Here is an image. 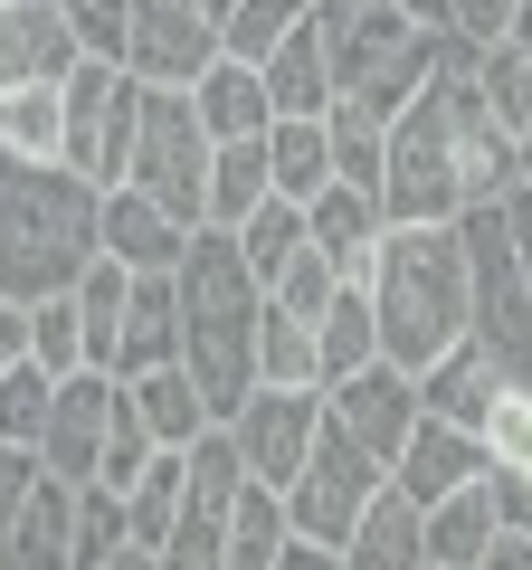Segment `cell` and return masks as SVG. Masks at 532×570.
<instances>
[{"mask_svg": "<svg viewBox=\"0 0 532 570\" xmlns=\"http://www.w3.org/2000/svg\"><path fill=\"white\" fill-rule=\"evenodd\" d=\"M105 257V190L67 163L10 153L0 142V295H67Z\"/></svg>", "mask_w": 532, "mask_h": 570, "instance_id": "cell-1", "label": "cell"}, {"mask_svg": "<svg viewBox=\"0 0 532 570\" xmlns=\"http://www.w3.org/2000/svg\"><path fill=\"white\" fill-rule=\"evenodd\" d=\"M171 285H181V371L200 381L209 419H238V400L257 390V333H266L257 266L238 257L228 228H190Z\"/></svg>", "mask_w": 532, "mask_h": 570, "instance_id": "cell-2", "label": "cell"}, {"mask_svg": "<svg viewBox=\"0 0 532 570\" xmlns=\"http://www.w3.org/2000/svg\"><path fill=\"white\" fill-rule=\"evenodd\" d=\"M371 314H381V362L418 371L437 352H456L475 333V266L456 219H418V228H390L381 238V276H371Z\"/></svg>", "mask_w": 532, "mask_h": 570, "instance_id": "cell-3", "label": "cell"}, {"mask_svg": "<svg viewBox=\"0 0 532 570\" xmlns=\"http://www.w3.org/2000/svg\"><path fill=\"white\" fill-rule=\"evenodd\" d=\"M466 200H475L466 142H456V115H447V96H437V77H428L410 105H400V124H390L381 219H390V228H418V219H456Z\"/></svg>", "mask_w": 532, "mask_h": 570, "instance_id": "cell-4", "label": "cell"}, {"mask_svg": "<svg viewBox=\"0 0 532 570\" xmlns=\"http://www.w3.org/2000/svg\"><path fill=\"white\" fill-rule=\"evenodd\" d=\"M58 105H67V153L58 163L86 171L96 190H115L124 171H134V134H144V77L124 58H86L77 77L58 86Z\"/></svg>", "mask_w": 532, "mask_h": 570, "instance_id": "cell-5", "label": "cell"}, {"mask_svg": "<svg viewBox=\"0 0 532 570\" xmlns=\"http://www.w3.org/2000/svg\"><path fill=\"white\" fill-rule=\"evenodd\" d=\"M209 153L219 142L190 115V86H144V134H134V171L124 181L152 190L181 228H209Z\"/></svg>", "mask_w": 532, "mask_h": 570, "instance_id": "cell-6", "label": "cell"}, {"mask_svg": "<svg viewBox=\"0 0 532 570\" xmlns=\"http://www.w3.org/2000/svg\"><path fill=\"white\" fill-rule=\"evenodd\" d=\"M381 485H390V466H381V456H371L362 438H352V428L324 409L305 475L286 485V513H295V532H305V542H333V551H343V542H352V523L371 513V494H381Z\"/></svg>", "mask_w": 532, "mask_h": 570, "instance_id": "cell-7", "label": "cell"}, {"mask_svg": "<svg viewBox=\"0 0 532 570\" xmlns=\"http://www.w3.org/2000/svg\"><path fill=\"white\" fill-rule=\"evenodd\" d=\"M219 428H228V448H238V466L257 475V485L286 494L295 475H305V456H314V428H324V390L257 381V390L238 400V419H219Z\"/></svg>", "mask_w": 532, "mask_h": 570, "instance_id": "cell-8", "label": "cell"}, {"mask_svg": "<svg viewBox=\"0 0 532 570\" xmlns=\"http://www.w3.org/2000/svg\"><path fill=\"white\" fill-rule=\"evenodd\" d=\"M219 20L200 0H134V29H124V67L144 86H200L219 67Z\"/></svg>", "mask_w": 532, "mask_h": 570, "instance_id": "cell-9", "label": "cell"}, {"mask_svg": "<svg viewBox=\"0 0 532 570\" xmlns=\"http://www.w3.org/2000/svg\"><path fill=\"white\" fill-rule=\"evenodd\" d=\"M314 39H324V58H333V86L352 96V86H371L418 39V20L400 0H314Z\"/></svg>", "mask_w": 532, "mask_h": 570, "instance_id": "cell-10", "label": "cell"}, {"mask_svg": "<svg viewBox=\"0 0 532 570\" xmlns=\"http://www.w3.org/2000/svg\"><path fill=\"white\" fill-rule=\"evenodd\" d=\"M115 400H124V381L115 371H67L58 381V400H48V428H39V466L48 475H96V456H105V428H115Z\"/></svg>", "mask_w": 532, "mask_h": 570, "instance_id": "cell-11", "label": "cell"}, {"mask_svg": "<svg viewBox=\"0 0 532 570\" xmlns=\"http://www.w3.org/2000/svg\"><path fill=\"white\" fill-rule=\"evenodd\" d=\"M324 409H333V419H343L352 438H362V448L390 466V456L410 448V428H418V381H410L400 362H371V371H352V381H333Z\"/></svg>", "mask_w": 532, "mask_h": 570, "instance_id": "cell-12", "label": "cell"}, {"mask_svg": "<svg viewBox=\"0 0 532 570\" xmlns=\"http://www.w3.org/2000/svg\"><path fill=\"white\" fill-rule=\"evenodd\" d=\"M86 67L58 0H0V86H67Z\"/></svg>", "mask_w": 532, "mask_h": 570, "instance_id": "cell-13", "label": "cell"}, {"mask_svg": "<svg viewBox=\"0 0 532 570\" xmlns=\"http://www.w3.org/2000/svg\"><path fill=\"white\" fill-rule=\"evenodd\" d=\"M494 456H485V438H475V428H456V419H428V409H418V428H410V448L390 456V485L410 494L418 513L437 504V494H456V485H475V475H485Z\"/></svg>", "mask_w": 532, "mask_h": 570, "instance_id": "cell-14", "label": "cell"}, {"mask_svg": "<svg viewBox=\"0 0 532 570\" xmlns=\"http://www.w3.org/2000/svg\"><path fill=\"white\" fill-rule=\"evenodd\" d=\"M305 238L333 257V276H343V285H371V276H381V238H390V219H381V200H371V190L324 181V190L305 200Z\"/></svg>", "mask_w": 532, "mask_h": 570, "instance_id": "cell-15", "label": "cell"}, {"mask_svg": "<svg viewBox=\"0 0 532 570\" xmlns=\"http://www.w3.org/2000/svg\"><path fill=\"white\" fill-rule=\"evenodd\" d=\"M181 247H190V228L171 219L152 190H134V181L105 190V257H124L134 276H171V266H181Z\"/></svg>", "mask_w": 532, "mask_h": 570, "instance_id": "cell-16", "label": "cell"}, {"mask_svg": "<svg viewBox=\"0 0 532 570\" xmlns=\"http://www.w3.org/2000/svg\"><path fill=\"white\" fill-rule=\"evenodd\" d=\"M0 551H10V570H77V475H48L39 466L20 523L0 532Z\"/></svg>", "mask_w": 532, "mask_h": 570, "instance_id": "cell-17", "label": "cell"}, {"mask_svg": "<svg viewBox=\"0 0 532 570\" xmlns=\"http://www.w3.org/2000/svg\"><path fill=\"white\" fill-rule=\"evenodd\" d=\"M494 532H504V513H494V466L475 475V485L437 494L428 513H418V542H428V570H475L494 551Z\"/></svg>", "mask_w": 532, "mask_h": 570, "instance_id": "cell-18", "label": "cell"}, {"mask_svg": "<svg viewBox=\"0 0 532 570\" xmlns=\"http://www.w3.org/2000/svg\"><path fill=\"white\" fill-rule=\"evenodd\" d=\"M504 381H513V371L466 333L456 352H437V362L418 371V409H428V419H456V428H475V438H485V409H494V390H504Z\"/></svg>", "mask_w": 532, "mask_h": 570, "instance_id": "cell-19", "label": "cell"}, {"mask_svg": "<svg viewBox=\"0 0 532 570\" xmlns=\"http://www.w3.org/2000/svg\"><path fill=\"white\" fill-rule=\"evenodd\" d=\"M181 362V285L171 276H134V305L115 324V381H144V371Z\"/></svg>", "mask_w": 532, "mask_h": 570, "instance_id": "cell-20", "label": "cell"}, {"mask_svg": "<svg viewBox=\"0 0 532 570\" xmlns=\"http://www.w3.org/2000/svg\"><path fill=\"white\" fill-rule=\"evenodd\" d=\"M257 77H266V105H276V115H333V96H343V86H333L324 39H314V10H305V20H295L276 48H266Z\"/></svg>", "mask_w": 532, "mask_h": 570, "instance_id": "cell-21", "label": "cell"}, {"mask_svg": "<svg viewBox=\"0 0 532 570\" xmlns=\"http://www.w3.org/2000/svg\"><path fill=\"white\" fill-rule=\"evenodd\" d=\"M190 115H200L209 142H247V134L276 124V105H266V77H257L247 58H219L200 86H190Z\"/></svg>", "mask_w": 532, "mask_h": 570, "instance_id": "cell-22", "label": "cell"}, {"mask_svg": "<svg viewBox=\"0 0 532 570\" xmlns=\"http://www.w3.org/2000/svg\"><path fill=\"white\" fill-rule=\"evenodd\" d=\"M343 570H428V542H418V504H410L400 485L371 494V513L352 523V542H343Z\"/></svg>", "mask_w": 532, "mask_h": 570, "instance_id": "cell-23", "label": "cell"}, {"mask_svg": "<svg viewBox=\"0 0 532 570\" xmlns=\"http://www.w3.org/2000/svg\"><path fill=\"white\" fill-rule=\"evenodd\" d=\"M266 181H276V200H314L333 181V124L324 115H276L266 124Z\"/></svg>", "mask_w": 532, "mask_h": 570, "instance_id": "cell-24", "label": "cell"}, {"mask_svg": "<svg viewBox=\"0 0 532 570\" xmlns=\"http://www.w3.org/2000/svg\"><path fill=\"white\" fill-rule=\"evenodd\" d=\"M314 362H324V390L381 362V314H371V285H343V295L314 314Z\"/></svg>", "mask_w": 532, "mask_h": 570, "instance_id": "cell-25", "label": "cell"}, {"mask_svg": "<svg viewBox=\"0 0 532 570\" xmlns=\"http://www.w3.org/2000/svg\"><path fill=\"white\" fill-rule=\"evenodd\" d=\"M333 181H352V190H371L381 200V171H390V115H371L362 96H333Z\"/></svg>", "mask_w": 532, "mask_h": 570, "instance_id": "cell-26", "label": "cell"}, {"mask_svg": "<svg viewBox=\"0 0 532 570\" xmlns=\"http://www.w3.org/2000/svg\"><path fill=\"white\" fill-rule=\"evenodd\" d=\"M286 542H295L286 494L247 475V485H238V513H228V561H219V570H276V551H286Z\"/></svg>", "mask_w": 532, "mask_h": 570, "instance_id": "cell-27", "label": "cell"}, {"mask_svg": "<svg viewBox=\"0 0 532 570\" xmlns=\"http://www.w3.org/2000/svg\"><path fill=\"white\" fill-rule=\"evenodd\" d=\"M124 390H134V409H144V428L162 438V448H190L200 428H219V419H209V400H200V381H190L181 362L144 371V381H124Z\"/></svg>", "mask_w": 532, "mask_h": 570, "instance_id": "cell-28", "label": "cell"}, {"mask_svg": "<svg viewBox=\"0 0 532 570\" xmlns=\"http://www.w3.org/2000/svg\"><path fill=\"white\" fill-rule=\"evenodd\" d=\"M266 190H276V181H266V134L219 142V153H209V228H238Z\"/></svg>", "mask_w": 532, "mask_h": 570, "instance_id": "cell-29", "label": "cell"}, {"mask_svg": "<svg viewBox=\"0 0 532 570\" xmlns=\"http://www.w3.org/2000/svg\"><path fill=\"white\" fill-rule=\"evenodd\" d=\"M228 238H238V257L257 266V285H276V276H286V257L305 247V200H276V190H266V200L247 209Z\"/></svg>", "mask_w": 532, "mask_h": 570, "instance_id": "cell-30", "label": "cell"}, {"mask_svg": "<svg viewBox=\"0 0 532 570\" xmlns=\"http://www.w3.org/2000/svg\"><path fill=\"white\" fill-rule=\"evenodd\" d=\"M181 475H190V456H181V448H162L144 475H134V485H124V523H134V542H144V551H162V542H171V513H181Z\"/></svg>", "mask_w": 532, "mask_h": 570, "instance_id": "cell-31", "label": "cell"}, {"mask_svg": "<svg viewBox=\"0 0 532 570\" xmlns=\"http://www.w3.org/2000/svg\"><path fill=\"white\" fill-rule=\"evenodd\" d=\"M257 381H286V390H324V362H314V324L286 305H266L257 333Z\"/></svg>", "mask_w": 532, "mask_h": 570, "instance_id": "cell-32", "label": "cell"}, {"mask_svg": "<svg viewBox=\"0 0 532 570\" xmlns=\"http://www.w3.org/2000/svg\"><path fill=\"white\" fill-rule=\"evenodd\" d=\"M0 142L58 163V153H67V105H58V86H10V105H0Z\"/></svg>", "mask_w": 532, "mask_h": 570, "instance_id": "cell-33", "label": "cell"}, {"mask_svg": "<svg viewBox=\"0 0 532 570\" xmlns=\"http://www.w3.org/2000/svg\"><path fill=\"white\" fill-rule=\"evenodd\" d=\"M475 86H485V105H494L504 134H523V124H532V58L513 39H475Z\"/></svg>", "mask_w": 532, "mask_h": 570, "instance_id": "cell-34", "label": "cell"}, {"mask_svg": "<svg viewBox=\"0 0 532 570\" xmlns=\"http://www.w3.org/2000/svg\"><path fill=\"white\" fill-rule=\"evenodd\" d=\"M305 10H314V0H228V10H219V48L247 58V67H266V48L286 39Z\"/></svg>", "mask_w": 532, "mask_h": 570, "instance_id": "cell-35", "label": "cell"}, {"mask_svg": "<svg viewBox=\"0 0 532 570\" xmlns=\"http://www.w3.org/2000/svg\"><path fill=\"white\" fill-rule=\"evenodd\" d=\"M29 362L39 371H86V314H77V295H39L29 305Z\"/></svg>", "mask_w": 532, "mask_h": 570, "instance_id": "cell-36", "label": "cell"}, {"mask_svg": "<svg viewBox=\"0 0 532 570\" xmlns=\"http://www.w3.org/2000/svg\"><path fill=\"white\" fill-rule=\"evenodd\" d=\"M485 456L504 475H532V371H513L504 390H494V409H485Z\"/></svg>", "mask_w": 532, "mask_h": 570, "instance_id": "cell-37", "label": "cell"}, {"mask_svg": "<svg viewBox=\"0 0 532 570\" xmlns=\"http://www.w3.org/2000/svg\"><path fill=\"white\" fill-rule=\"evenodd\" d=\"M48 400H58V371H39V362H10V371H0V438H10V448H39Z\"/></svg>", "mask_w": 532, "mask_h": 570, "instance_id": "cell-38", "label": "cell"}, {"mask_svg": "<svg viewBox=\"0 0 532 570\" xmlns=\"http://www.w3.org/2000/svg\"><path fill=\"white\" fill-rule=\"evenodd\" d=\"M152 456H162V438H152V428H144V409H134V390H124V400H115V428H105V456H96V485H134V475H144L152 466Z\"/></svg>", "mask_w": 532, "mask_h": 570, "instance_id": "cell-39", "label": "cell"}, {"mask_svg": "<svg viewBox=\"0 0 532 570\" xmlns=\"http://www.w3.org/2000/svg\"><path fill=\"white\" fill-rule=\"evenodd\" d=\"M124 542H134V523H124V494H115V485H96V475H86V485H77V570L115 561Z\"/></svg>", "mask_w": 532, "mask_h": 570, "instance_id": "cell-40", "label": "cell"}, {"mask_svg": "<svg viewBox=\"0 0 532 570\" xmlns=\"http://www.w3.org/2000/svg\"><path fill=\"white\" fill-rule=\"evenodd\" d=\"M333 295H343V276H333V257H324V247H295V257H286V276H276V285H266V305H286V314H305V324H314V314H324L333 305Z\"/></svg>", "mask_w": 532, "mask_h": 570, "instance_id": "cell-41", "label": "cell"}, {"mask_svg": "<svg viewBox=\"0 0 532 570\" xmlns=\"http://www.w3.org/2000/svg\"><path fill=\"white\" fill-rule=\"evenodd\" d=\"M67 29H77L86 58H124V29H134V0H58Z\"/></svg>", "mask_w": 532, "mask_h": 570, "instance_id": "cell-42", "label": "cell"}, {"mask_svg": "<svg viewBox=\"0 0 532 570\" xmlns=\"http://www.w3.org/2000/svg\"><path fill=\"white\" fill-rule=\"evenodd\" d=\"M29 485H39V448H10V438H0V532L20 523Z\"/></svg>", "mask_w": 532, "mask_h": 570, "instance_id": "cell-43", "label": "cell"}, {"mask_svg": "<svg viewBox=\"0 0 532 570\" xmlns=\"http://www.w3.org/2000/svg\"><path fill=\"white\" fill-rule=\"evenodd\" d=\"M513 10H523V0H456V20H447V29H466V39H504Z\"/></svg>", "mask_w": 532, "mask_h": 570, "instance_id": "cell-44", "label": "cell"}, {"mask_svg": "<svg viewBox=\"0 0 532 570\" xmlns=\"http://www.w3.org/2000/svg\"><path fill=\"white\" fill-rule=\"evenodd\" d=\"M504 228H513V266L532 285V181H504Z\"/></svg>", "mask_w": 532, "mask_h": 570, "instance_id": "cell-45", "label": "cell"}, {"mask_svg": "<svg viewBox=\"0 0 532 570\" xmlns=\"http://www.w3.org/2000/svg\"><path fill=\"white\" fill-rule=\"evenodd\" d=\"M494 513H504L513 532H532V475H504V466H494Z\"/></svg>", "mask_w": 532, "mask_h": 570, "instance_id": "cell-46", "label": "cell"}, {"mask_svg": "<svg viewBox=\"0 0 532 570\" xmlns=\"http://www.w3.org/2000/svg\"><path fill=\"white\" fill-rule=\"evenodd\" d=\"M10 362H29V305L20 295H0V371Z\"/></svg>", "mask_w": 532, "mask_h": 570, "instance_id": "cell-47", "label": "cell"}, {"mask_svg": "<svg viewBox=\"0 0 532 570\" xmlns=\"http://www.w3.org/2000/svg\"><path fill=\"white\" fill-rule=\"evenodd\" d=\"M276 570H343V551H333V542H305V532H295V542L276 551Z\"/></svg>", "mask_w": 532, "mask_h": 570, "instance_id": "cell-48", "label": "cell"}, {"mask_svg": "<svg viewBox=\"0 0 532 570\" xmlns=\"http://www.w3.org/2000/svg\"><path fill=\"white\" fill-rule=\"evenodd\" d=\"M475 570H532V532H494V551H485V561H475Z\"/></svg>", "mask_w": 532, "mask_h": 570, "instance_id": "cell-49", "label": "cell"}, {"mask_svg": "<svg viewBox=\"0 0 532 570\" xmlns=\"http://www.w3.org/2000/svg\"><path fill=\"white\" fill-rule=\"evenodd\" d=\"M400 10H410L418 29H447V20H456V0H400Z\"/></svg>", "mask_w": 532, "mask_h": 570, "instance_id": "cell-50", "label": "cell"}, {"mask_svg": "<svg viewBox=\"0 0 532 570\" xmlns=\"http://www.w3.org/2000/svg\"><path fill=\"white\" fill-rule=\"evenodd\" d=\"M96 570H162V551H144V542H124L115 561H96Z\"/></svg>", "mask_w": 532, "mask_h": 570, "instance_id": "cell-51", "label": "cell"}, {"mask_svg": "<svg viewBox=\"0 0 532 570\" xmlns=\"http://www.w3.org/2000/svg\"><path fill=\"white\" fill-rule=\"evenodd\" d=\"M513 181H532V124L513 134Z\"/></svg>", "mask_w": 532, "mask_h": 570, "instance_id": "cell-52", "label": "cell"}, {"mask_svg": "<svg viewBox=\"0 0 532 570\" xmlns=\"http://www.w3.org/2000/svg\"><path fill=\"white\" fill-rule=\"evenodd\" d=\"M504 39L523 48V58H532V0H523V10H513V29H504Z\"/></svg>", "mask_w": 532, "mask_h": 570, "instance_id": "cell-53", "label": "cell"}, {"mask_svg": "<svg viewBox=\"0 0 532 570\" xmlns=\"http://www.w3.org/2000/svg\"><path fill=\"white\" fill-rule=\"evenodd\" d=\"M200 10H209V20H219V10H228V0H200Z\"/></svg>", "mask_w": 532, "mask_h": 570, "instance_id": "cell-54", "label": "cell"}, {"mask_svg": "<svg viewBox=\"0 0 532 570\" xmlns=\"http://www.w3.org/2000/svg\"><path fill=\"white\" fill-rule=\"evenodd\" d=\"M0 105H10V86H0Z\"/></svg>", "mask_w": 532, "mask_h": 570, "instance_id": "cell-55", "label": "cell"}]
</instances>
